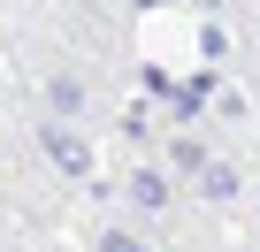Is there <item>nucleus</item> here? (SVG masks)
I'll return each instance as SVG.
<instances>
[{"mask_svg":"<svg viewBox=\"0 0 260 252\" xmlns=\"http://www.w3.org/2000/svg\"><path fill=\"white\" fill-rule=\"evenodd\" d=\"M100 252H161V244H146L138 229H107V237H100Z\"/></svg>","mask_w":260,"mask_h":252,"instance_id":"obj_3","label":"nucleus"},{"mask_svg":"<svg viewBox=\"0 0 260 252\" xmlns=\"http://www.w3.org/2000/svg\"><path fill=\"white\" fill-rule=\"evenodd\" d=\"M199 191H207V199H237V176H230V168H207V184H199Z\"/></svg>","mask_w":260,"mask_h":252,"instance_id":"obj_4","label":"nucleus"},{"mask_svg":"<svg viewBox=\"0 0 260 252\" xmlns=\"http://www.w3.org/2000/svg\"><path fill=\"white\" fill-rule=\"evenodd\" d=\"M130 206H146V214H161V206H169L161 176H130Z\"/></svg>","mask_w":260,"mask_h":252,"instance_id":"obj_2","label":"nucleus"},{"mask_svg":"<svg viewBox=\"0 0 260 252\" xmlns=\"http://www.w3.org/2000/svg\"><path fill=\"white\" fill-rule=\"evenodd\" d=\"M46 153H54L69 176H84V168H92V161H84V146H77V138H61V130H46Z\"/></svg>","mask_w":260,"mask_h":252,"instance_id":"obj_1","label":"nucleus"}]
</instances>
